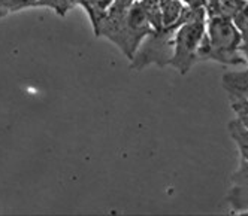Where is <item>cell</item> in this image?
<instances>
[{
	"label": "cell",
	"mask_w": 248,
	"mask_h": 216,
	"mask_svg": "<svg viewBox=\"0 0 248 216\" xmlns=\"http://www.w3.org/2000/svg\"><path fill=\"white\" fill-rule=\"evenodd\" d=\"M158 2H160V3H165V2H168V0H158Z\"/></svg>",
	"instance_id": "obj_10"
},
{
	"label": "cell",
	"mask_w": 248,
	"mask_h": 216,
	"mask_svg": "<svg viewBox=\"0 0 248 216\" xmlns=\"http://www.w3.org/2000/svg\"><path fill=\"white\" fill-rule=\"evenodd\" d=\"M232 109L235 111L238 121L248 130V100L239 97V96H229Z\"/></svg>",
	"instance_id": "obj_8"
},
{
	"label": "cell",
	"mask_w": 248,
	"mask_h": 216,
	"mask_svg": "<svg viewBox=\"0 0 248 216\" xmlns=\"http://www.w3.org/2000/svg\"><path fill=\"white\" fill-rule=\"evenodd\" d=\"M230 20L241 34V45H248V0H241V3Z\"/></svg>",
	"instance_id": "obj_6"
},
{
	"label": "cell",
	"mask_w": 248,
	"mask_h": 216,
	"mask_svg": "<svg viewBox=\"0 0 248 216\" xmlns=\"http://www.w3.org/2000/svg\"><path fill=\"white\" fill-rule=\"evenodd\" d=\"M205 21L183 23L173 31L172 41V57L169 64L186 75L198 61V49L205 34Z\"/></svg>",
	"instance_id": "obj_2"
},
{
	"label": "cell",
	"mask_w": 248,
	"mask_h": 216,
	"mask_svg": "<svg viewBox=\"0 0 248 216\" xmlns=\"http://www.w3.org/2000/svg\"><path fill=\"white\" fill-rule=\"evenodd\" d=\"M181 2L187 6V8H193V9H205L208 0H181Z\"/></svg>",
	"instance_id": "obj_9"
},
{
	"label": "cell",
	"mask_w": 248,
	"mask_h": 216,
	"mask_svg": "<svg viewBox=\"0 0 248 216\" xmlns=\"http://www.w3.org/2000/svg\"><path fill=\"white\" fill-rule=\"evenodd\" d=\"M229 131H230L232 139L236 142V145L239 148V152H241L244 161H247V163H248V130L238 119H233L232 122L229 124Z\"/></svg>",
	"instance_id": "obj_7"
},
{
	"label": "cell",
	"mask_w": 248,
	"mask_h": 216,
	"mask_svg": "<svg viewBox=\"0 0 248 216\" xmlns=\"http://www.w3.org/2000/svg\"><path fill=\"white\" fill-rule=\"evenodd\" d=\"M175 27H162L153 30L140 42L132 61V69L140 70L150 64L166 66L172 57V41Z\"/></svg>",
	"instance_id": "obj_3"
},
{
	"label": "cell",
	"mask_w": 248,
	"mask_h": 216,
	"mask_svg": "<svg viewBox=\"0 0 248 216\" xmlns=\"http://www.w3.org/2000/svg\"><path fill=\"white\" fill-rule=\"evenodd\" d=\"M239 46L241 34L232 20L223 15L206 16L205 34L198 49V61L212 60L224 66L247 64Z\"/></svg>",
	"instance_id": "obj_1"
},
{
	"label": "cell",
	"mask_w": 248,
	"mask_h": 216,
	"mask_svg": "<svg viewBox=\"0 0 248 216\" xmlns=\"http://www.w3.org/2000/svg\"><path fill=\"white\" fill-rule=\"evenodd\" d=\"M223 86L229 96H239L248 100V66L242 72H227L223 76Z\"/></svg>",
	"instance_id": "obj_4"
},
{
	"label": "cell",
	"mask_w": 248,
	"mask_h": 216,
	"mask_svg": "<svg viewBox=\"0 0 248 216\" xmlns=\"http://www.w3.org/2000/svg\"><path fill=\"white\" fill-rule=\"evenodd\" d=\"M186 5L181 0H168L162 3V26L163 27H178L180 18Z\"/></svg>",
	"instance_id": "obj_5"
}]
</instances>
